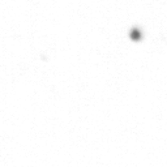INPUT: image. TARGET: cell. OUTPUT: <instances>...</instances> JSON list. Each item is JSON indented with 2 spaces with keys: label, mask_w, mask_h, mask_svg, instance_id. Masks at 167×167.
<instances>
[{
  "label": "cell",
  "mask_w": 167,
  "mask_h": 167,
  "mask_svg": "<svg viewBox=\"0 0 167 167\" xmlns=\"http://www.w3.org/2000/svg\"><path fill=\"white\" fill-rule=\"evenodd\" d=\"M131 33H132V35H133L135 39H138L140 34H141V30H140L138 28H132V29H131Z\"/></svg>",
  "instance_id": "cell-1"
}]
</instances>
